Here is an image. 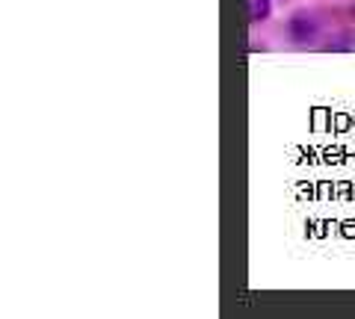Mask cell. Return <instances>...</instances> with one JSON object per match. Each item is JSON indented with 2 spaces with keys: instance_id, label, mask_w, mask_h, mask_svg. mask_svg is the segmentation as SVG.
Instances as JSON below:
<instances>
[{
  "instance_id": "obj_1",
  "label": "cell",
  "mask_w": 355,
  "mask_h": 319,
  "mask_svg": "<svg viewBox=\"0 0 355 319\" xmlns=\"http://www.w3.org/2000/svg\"><path fill=\"white\" fill-rule=\"evenodd\" d=\"M291 36H293V42L314 39V21H311L308 15H293V21H291Z\"/></svg>"
},
{
  "instance_id": "obj_2",
  "label": "cell",
  "mask_w": 355,
  "mask_h": 319,
  "mask_svg": "<svg viewBox=\"0 0 355 319\" xmlns=\"http://www.w3.org/2000/svg\"><path fill=\"white\" fill-rule=\"evenodd\" d=\"M266 12H270V3H266V0H249V18L252 21H263Z\"/></svg>"
}]
</instances>
